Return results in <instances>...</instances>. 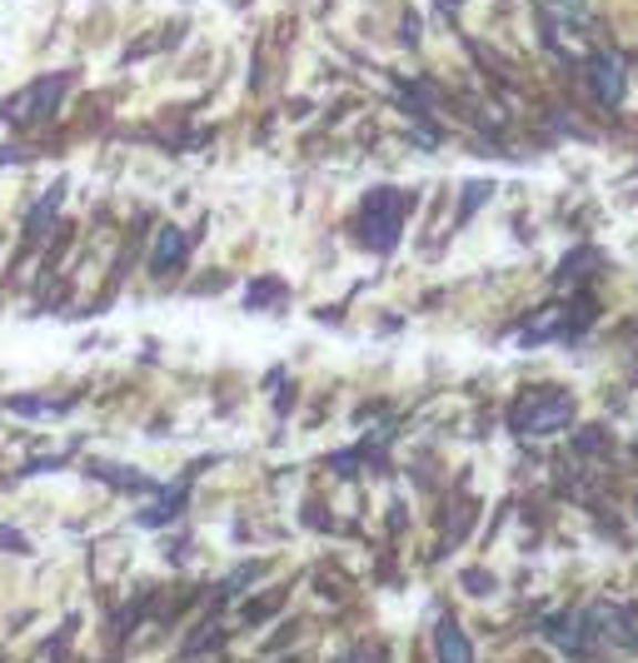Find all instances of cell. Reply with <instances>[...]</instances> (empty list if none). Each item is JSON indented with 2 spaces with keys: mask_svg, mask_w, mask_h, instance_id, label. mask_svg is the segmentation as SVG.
<instances>
[{
  "mask_svg": "<svg viewBox=\"0 0 638 663\" xmlns=\"http://www.w3.org/2000/svg\"><path fill=\"white\" fill-rule=\"evenodd\" d=\"M65 85H70V75H45V81H35L25 91V101L16 105V121H40V115H50L60 105V95H65Z\"/></svg>",
  "mask_w": 638,
  "mask_h": 663,
  "instance_id": "obj_1",
  "label": "cell"
},
{
  "mask_svg": "<svg viewBox=\"0 0 638 663\" xmlns=\"http://www.w3.org/2000/svg\"><path fill=\"white\" fill-rule=\"evenodd\" d=\"M439 663H474V659H469V639L459 633L454 619L439 623Z\"/></svg>",
  "mask_w": 638,
  "mask_h": 663,
  "instance_id": "obj_3",
  "label": "cell"
},
{
  "mask_svg": "<svg viewBox=\"0 0 638 663\" xmlns=\"http://www.w3.org/2000/svg\"><path fill=\"white\" fill-rule=\"evenodd\" d=\"M179 255H185V240H179V230H165V235L155 240V260H150V265H155V270H169Z\"/></svg>",
  "mask_w": 638,
  "mask_h": 663,
  "instance_id": "obj_5",
  "label": "cell"
},
{
  "mask_svg": "<svg viewBox=\"0 0 638 663\" xmlns=\"http://www.w3.org/2000/svg\"><path fill=\"white\" fill-rule=\"evenodd\" d=\"M588 81H594V95L604 105L624 101V61H618V55H594V61H588Z\"/></svg>",
  "mask_w": 638,
  "mask_h": 663,
  "instance_id": "obj_2",
  "label": "cell"
},
{
  "mask_svg": "<svg viewBox=\"0 0 638 663\" xmlns=\"http://www.w3.org/2000/svg\"><path fill=\"white\" fill-rule=\"evenodd\" d=\"M439 6H454V0H439Z\"/></svg>",
  "mask_w": 638,
  "mask_h": 663,
  "instance_id": "obj_7",
  "label": "cell"
},
{
  "mask_svg": "<svg viewBox=\"0 0 638 663\" xmlns=\"http://www.w3.org/2000/svg\"><path fill=\"white\" fill-rule=\"evenodd\" d=\"M488 190H494V185H469V195H464V210H459V215H469V210H474V205L484 200Z\"/></svg>",
  "mask_w": 638,
  "mask_h": 663,
  "instance_id": "obj_6",
  "label": "cell"
},
{
  "mask_svg": "<svg viewBox=\"0 0 638 663\" xmlns=\"http://www.w3.org/2000/svg\"><path fill=\"white\" fill-rule=\"evenodd\" d=\"M60 195H65V185H50V190L35 200V210H30V225H25V235H30V240H40V235L50 230V220H55V205H60Z\"/></svg>",
  "mask_w": 638,
  "mask_h": 663,
  "instance_id": "obj_4",
  "label": "cell"
}]
</instances>
